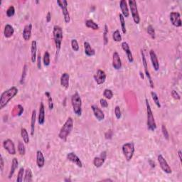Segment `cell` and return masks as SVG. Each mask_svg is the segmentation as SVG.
Returning <instances> with one entry per match:
<instances>
[{"label":"cell","mask_w":182,"mask_h":182,"mask_svg":"<svg viewBox=\"0 0 182 182\" xmlns=\"http://www.w3.org/2000/svg\"><path fill=\"white\" fill-rule=\"evenodd\" d=\"M18 88L16 87H11V88L3 92L0 97V109H3L9 102L18 93Z\"/></svg>","instance_id":"1"},{"label":"cell","mask_w":182,"mask_h":182,"mask_svg":"<svg viewBox=\"0 0 182 182\" xmlns=\"http://www.w3.org/2000/svg\"><path fill=\"white\" fill-rule=\"evenodd\" d=\"M73 128V120L72 117H68L67 120L66 121V122L64 123V125H63V127L60 129L59 134H58V137L60 140L66 141L67 138L69 134L71 132Z\"/></svg>","instance_id":"2"},{"label":"cell","mask_w":182,"mask_h":182,"mask_svg":"<svg viewBox=\"0 0 182 182\" xmlns=\"http://www.w3.org/2000/svg\"><path fill=\"white\" fill-rule=\"evenodd\" d=\"M146 107H147V128L149 130L154 132L156 129V124L154 120V117L153 116V113L151 109L150 103H149L148 100L146 98Z\"/></svg>","instance_id":"3"},{"label":"cell","mask_w":182,"mask_h":182,"mask_svg":"<svg viewBox=\"0 0 182 182\" xmlns=\"http://www.w3.org/2000/svg\"><path fill=\"white\" fill-rule=\"evenodd\" d=\"M71 103L74 113L78 116L82 115V100L78 92H76L71 97Z\"/></svg>","instance_id":"4"},{"label":"cell","mask_w":182,"mask_h":182,"mask_svg":"<svg viewBox=\"0 0 182 182\" xmlns=\"http://www.w3.org/2000/svg\"><path fill=\"white\" fill-rule=\"evenodd\" d=\"M53 33H54V39L55 45H56V51H57V53L58 54V52H59L60 49V46H61V43L63 40V29L60 26L56 25V26H54ZM57 53H56V54H57Z\"/></svg>","instance_id":"5"},{"label":"cell","mask_w":182,"mask_h":182,"mask_svg":"<svg viewBox=\"0 0 182 182\" xmlns=\"http://www.w3.org/2000/svg\"><path fill=\"white\" fill-rule=\"evenodd\" d=\"M122 152L128 162L131 161L134 153V145L132 142H128L122 146Z\"/></svg>","instance_id":"6"},{"label":"cell","mask_w":182,"mask_h":182,"mask_svg":"<svg viewBox=\"0 0 182 182\" xmlns=\"http://www.w3.org/2000/svg\"><path fill=\"white\" fill-rule=\"evenodd\" d=\"M129 5H130V8L131 10V14H132L133 20H134V23L138 24L140 21V14L138 12L137 5V2L134 0H130L129 1Z\"/></svg>","instance_id":"7"},{"label":"cell","mask_w":182,"mask_h":182,"mask_svg":"<svg viewBox=\"0 0 182 182\" xmlns=\"http://www.w3.org/2000/svg\"><path fill=\"white\" fill-rule=\"evenodd\" d=\"M57 4L62 10L63 15L64 17V20L66 23H69L70 21V17L69 12L68 10V2L66 0H58Z\"/></svg>","instance_id":"8"},{"label":"cell","mask_w":182,"mask_h":182,"mask_svg":"<svg viewBox=\"0 0 182 182\" xmlns=\"http://www.w3.org/2000/svg\"><path fill=\"white\" fill-rule=\"evenodd\" d=\"M141 55H142V63H143V66L144 68V72H145V75L147 76V77L148 78L149 83H150V87L152 88H154V82L152 81L151 76H150V72L148 70V66H147V60H146V57L145 55H144V53L142 50H141Z\"/></svg>","instance_id":"9"},{"label":"cell","mask_w":182,"mask_h":182,"mask_svg":"<svg viewBox=\"0 0 182 182\" xmlns=\"http://www.w3.org/2000/svg\"><path fill=\"white\" fill-rule=\"evenodd\" d=\"M158 162H159L160 167L162 168V169L167 174H171L172 171L171 167H169V165L168 164L167 162L166 161V159H164V156L162 154H159L158 156Z\"/></svg>","instance_id":"10"},{"label":"cell","mask_w":182,"mask_h":182,"mask_svg":"<svg viewBox=\"0 0 182 182\" xmlns=\"http://www.w3.org/2000/svg\"><path fill=\"white\" fill-rule=\"evenodd\" d=\"M3 147L9 154H11V155H14V154H16L15 145L12 142V140L7 139V140L4 141Z\"/></svg>","instance_id":"11"},{"label":"cell","mask_w":182,"mask_h":182,"mask_svg":"<svg viewBox=\"0 0 182 182\" xmlns=\"http://www.w3.org/2000/svg\"><path fill=\"white\" fill-rule=\"evenodd\" d=\"M106 157H107V152L105 151L101 152L100 155L99 156H97V157L94 158V160H93L94 166L97 168L101 167L104 164L105 159H106Z\"/></svg>","instance_id":"12"},{"label":"cell","mask_w":182,"mask_h":182,"mask_svg":"<svg viewBox=\"0 0 182 182\" xmlns=\"http://www.w3.org/2000/svg\"><path fill=\"white\" fill-rule=\"evenodd\" d=\"M170 21L173 26L176 27H181L182 25L181 17H180V14L179 12H171L169 15Z\"/></svg>","instance_id":"13"},{"label":"cell","mask_w":182,"mask_h":182,"mask_svg":"<svg viewBox=\"0 0 182 182\" xmlns=\"http://www.w3.org/2000/svg\"><path fill=\"white\" fill-rule=\"evenodd\" d=\"M66 158H67L68 161L75 164L78 167H83V163H82L81 160L80 159V158L78 157L74 152H70V153H68L67 156H66Z\"/></svg>","instance_id":"14"},{"label":"cell","mask_w":182,"mask_h":182,"mask_svg":"<svg viewBox=\"0 0 182 182\" xmlns=\"http://www.w3.org/2000/svg\"><path fill=\"white\" fill-rule=\"evenodd\" d=\"M94 79L97 85H101V84L104 83L106 81V74L105 71L102 70H97L96 74L94 76Z\"/></svg>","instance_id":"15"},{"label":"cell","mask_w":182,"mask_h":182,"mask_svg":"<svg viewBox=\"0 0 182 182\" xmlns=\"http://www.w3.org/2000/svg\"><path fill=\"white\" fill-rule=\"evenodd\" d=\"M113 66L116 70H119L122 68V62H121L120 55L116 51L114 52L113 56Z\"/></svg>","instance_id":"16"},{"label":"cell","mask_w":182,"mask_h":182,"mask_svg":"<svg viewBox=\"0 0 182 182\" xmlns=\"http://www.w3.org/2000/svg\"><path fill=\"white\" fill-rule=\"evenodd\" d=\"M92 110H93V114L95 115V117H96V119L98 121H102L105 119V115L103 113V111L99 108L96 105H92L91 106Z\"/></svg>","instance_id":"17"},{"label":"cell","mask_w":182,"mask_h":182,"mask_svg":"<svg viewBox=\"0 0 182 182\" xmlns=\"http://www.w3.org/2000/svg\"><path fill=\"white\" fill-rule=\"evenodd\" d=\"M150 58H151L152 63L154 67V69L156 71H158L159 69V60H158L157 56H156V54L153 50H151L150 51Z\"/></svg>","instance_id":"18"},{"label":"cell","mask_w":182,"mask_h":182,"mask_svg":"<svg viewBox=\"0 0 182 182\" xmlns=\"http://www.w3.org/2000/svg\"><path fill=\"white\" fill-rule=\"evenodd\" d=\"M121 46H122V49L124 50V51L126 53L129 61H130V63H133V61H134V58H133L132 54V52H131L129 44L127 42H125L122 43V45H121Z\"/></svg>","instance_id":"19"},{"label":"cell","mask_w":182,"mask_h":182,"mask_svg":"<svg viewBox=\"0 0 182 182\" xmlns=\"http://www.w3.org/2000/svg\"><path fill=\"white\" fill-rule=\"evenodd\" d=\"M31 30H32V25L31 23L26 25L23 31V38L25 41H29L31 36Z\"/></svg>","instance_id":"20"},{"label":"cell","mask_w":182,"mask_h":182,"mask_svg":"<svg viewBox=\"0 0 182 182\" xmlns=\"http://www.w3.org/2000/svg\"><path fill=\"white\" fill-rule=\"evenodd\" d=\"M69 80L70 75L67 73H64L62 74L60 77V85L62 87L65 88L66 89H68L69 87Z\"/></svg>","instance_id":"21"},{"label":"cell","mask_w":182,"mask_h":182,"mask_svg":"<svg viewBox=\"0 0 182 182\" xmlns=\"http://www.w3.org/2000/svg\"><path fill=\"white\" fill-rule=\"evenodd\" d=\"M31 60L32 63H36V51H37V42L36 41H32L31 47Z\"/></svg>","instance_id":"22"},{"label":"cell","mask_w":182,"mask_h":182,"mask_svg":"<svg viewBox=\"0 0 182 182\" xmlns=\"http://www.w3.org/2000/svg\"><path fill=\"white\" fill-rule=\"evenodd\" d=\"M120 7L121 9V11H122V14L123 15V17L127 18L130 16V12H129V9H128V5H127V2L125 0H122L120 1Z\"/></svg>","instance_id":"23"},{"label":"cell","mask_w":182,"mask_h":182,"mask_svg":"<svg viewBox=\"0 0 182 182\" xmlns=\"http://www.w3.org/2000/svg\"><path fill=\"white\" fill-rule=\"evenodd\" d=\"M36 164L39 168H42L45 164L44 156L40 150L37 151L36 153Z\"/></svg>","instance_id":"24"},{"label":"cell","mask_w":182,"mask_h":182,"mask_svg":"<svg viewBox=\"0 0 182 182\" xmlns=\"http://www.w3.org/2000/svg\"><path fill=\"white\" fill-rule=\"evenodd\" d=\"M45 122V110L44 103H41L40 107H39V125H44Z\"/></svg>","instance_id":"25"},{"label":"cell","mask_w":182,"mask_h":182,"mask_svg":"<svg viewBox=\"0 0 182 182\" xmlns=\"http://www.w3.org/2000/svg\"><path fill=\"white\" fill-rule=\"evenodd\" d=\"M84 51H85L86 56H93L95 54V50L92 48L91 44L87 42L84 43Z\"/></svg>","instance_id":"26"},{"label":"cell","mask_w":182,"mask_h":182,"mask_svg":"<svg viewBox=\"0 0 182 182\" xmlns=\"http://www.w3.org/2000/svg\"><path fill=\"white\" fill-rule=\"evenodd\" d=\"M14 34V29L13 26L10 24H6L5 30H4V35L6 38H10L13 36Z\"/></svg>","instance_id":"27"},{"label":"cell","mask_w":182,"mask_h":182,"mask_svg":"<svg viewBox=\"0 0 182 182\" xmlns=\"http://www.w3.org/2000/svg\"><path fill=\"white\" fill-rule=\"evenodd\" d=\"M19 166V162L17 158H14L12 159V162H11V169L9 174V179H11L12 177V176L14 174L16 169L18 168Z\"/></svg>","instance_id":"28"},{"label":"cell","mask_w":182,"mask_h":182,"mask_svg":"<svg viewBox=\"0 0 182 182\" xmlns=\"http://www.w3.org/2000/svg\"><path fill=\"white\" fill-rule=\"evenodd\" d=\"M36 110H34L32 111V115H31V134L34 135V128H35V123H36Z\"/></svg>","instance_id":"29"},{"label":"cell","mask_w":182,"mask_h":182,"mask_svg":"<svg viewBox=\"0 0 182 182\" xmlns=\"http://www.w3.org/2000/svg\"><path fill=\"white\" fill-rule=\"evenodd\" d=\"M33 181V174L32 171L30 168H27L26 171H25L24 174V179H23V181L24 182H31Z\"/></svg>","instance_id":"30"},{"label":"cell","mask_w":182,"mask_h":182,"mask_svg":"<svg viewBox=\"0 0 182 182\" xmlns=\"http://www.w3.org/2000/svg\"><path fill=\"white\" fill-rule=\"evenodd\" d=\"M85 26H87L88 28L92 29H93V30H98L99 29L98 25L93 20H92V19H88V20L85 21Z\"/></svg>","instance_id":"31"},{"label":"cell","mask_w":182,"mask_h":182,"mask_svg":"<svg viewBox=\"0 0 182 182\" xmlns=\"http://www.w3.org/2000/svg\"><path fill=\"white\" fill-rule=\"evenodd\" d=\"M21 135L22 137L24 143L28 144L29 142V137L27 130L25 128H22L21 130Z\"/></svg>","instance_id":"32"},{"label":"cell","mask_w":182,"mask_h":182,"mask_svg":"<svg viewBox=\"0 0 182 182\" xmlns=\"http://www.w3.org/2000/svg\"><path fill=\"white\" fill-rule=\"evenodd\" d=\"M18 151L20 155L23 156L26 154V148H25L24 144H23V142H21L19 141L18 144Z\"/></svg>","instance_id":"33"},{"label":"cell","mask_w":182,"mask_h":182,"mask_svg":"<svg viewBox=\"0 0 182 182\" xmlns=\"http://www.w3.org/2000/svg\"><path fill=\"white\" fill-rule=\"evenodd\" d=\"M113 38L114 39L115 42H120L122 41V36H121L120 32L119 30H116L114 31L113 34Z\"/></svg>","instance_id":"34"},{"label":"cell","mask_w":182,"mask_h":182,"mask_svg":"<svg viewBox=\"0 0 182 182\" xmlns=\"http://www.w3.org/2000/svg\"><path fill=\"white\" fill-rule=\"evenodd\" d=\"M119 17H120V23H121V27H122V33H123V34H126L127 29H126V26H125V17H123V15L122 14H120Z\"/></svg>","instance_id":"35"},{"label":"cell","mask_w":182,"mask_h":182,"mask_svg":"<svg viewBox=\"0 0 182 182\" xmlns=\"http://www.w3.org/2000/svg\"><path fill=\"white\" fill-rule=\"evenodd\" d=\"M43 60H44V64L45 66H48L50 65V54L48 51L44 53Z\"/></svg>","instance_id":"36"},{"label":"cell","mask_w":182,"mask_h":182,"mask_svg":"<svg viewBox=\"0 0 182 182\" xmlns=\"http://www.w3.org/2000/svg\"><path fill=\"white\" fill-rule=\"evenodd\" d=\"M151 95H152V99H153L154 103H155L156 106L159 107V108H160V107H161V104H160V103H159V97H158V95H156V93H154V92H152Z\"/></svg>","instance_id":"37"},{"label":"cell","mask_w":182,"mask_h":182,"mask_svg":"<svg viewBox=\"0 0 182 182\" xmlns=\"http://www.w3.org/2000/svg\"><path fill=\"white\" fill-rule=\"evenodd\" d=\"M103 41H104V44L106 46L108 44V28L106 24L105 25V30L103 33Z\"/></svg>","instance_id":"38"},{"label":"cell","mask_w":182,"mask_h":182,"mask_svg":"<svg viewBox=\"0 0 182 182\" xmlns=\"http://www.w3.org/2000/svg\"><path fill=\"white\" fill-rule=\"evenodd\" d=\"M147 31L148 34L151 36L152 39H155V31H154V27L152 26V25H149V26H147Z\"/></svg>","instance_id":"39"},{"label":"cell","mask_w":182,"mask_h":182,"mask_svg":"<svg viewBox=\"0 0 182 182\" xmlns=\"http://www.w3.org/2000/svg\"><path fill=\"white\" fill-rule=\"evenodd\" d=\"M103 96H104L106 99H108V100L112 99L113 97V91L110 89H105L104 91V93H103Z\"/></svg>","instance_id":"40"},{"label":"cell","mask_w":182,"mask_h":182,"mask_svg":"<svg viewBox=\"0 0 182 182\" xmlns=\"http://www.w3.org/2000/svg\"><path fill=\"white\" fill-rule=\"evenodd\" d=\"M23 174H24V169H23V168H21L19 171L18 176H17V182H21L23 181Z\"/></svg>","instance_id":"41"},{"label":"cell","mask_w":182,"mask_h":182,"mask_svg":"<svg viewBox=\"0 0 182 182\" xmlns=\"http://www.w3.org/2000/svg\"><path fill=\"white\" fill-rule=\"evenodd\" d=\"M71 47L72 49H73L74 51H78V50H79V45H78V43L76 39H72Z\"/></svg>","instance_id":"42"},{"label":"cell","mask_w":182,"mask_h":182,"mask_svg":"<svg viewBox=\"0 0 182 182\" xmlns=\"http://www.w3.org/2000/svg\"><path fill=\"white\" fill-rule=\"evenodd\" d=\"M15 14V9L14 7V6H10L7 10V16L8 17H11L14 15Z\"/></svg>","instance_id":"43"},{"label":"cell","mask_w":182,"mask_h":182,"mask_svg":"<svg viewBox=\"0 0 182 182\" xmlns=\"http://www.w3.org/2000/svg\"><path fill=\"white\" fill-rule=\"evenodd\" d=\"M162 134H163L164 138H165L167 140H169V132H168V131H167V127H166L164 125H162Z\"/></svg>","instance_id":"44"},{"label":"cell","mask_w":182,"mask_h":182,"mask_svg":"<svg viewBox=\"0 0 182 182\" xmlns=\"http://www.w3.org/2000/svg\"><path fill=\"white\" fill-rule=\"evenodd\" d=\"M46 95L48 96V107H49V109L50 110H53V108H54V103H53V100H52V97H51L50 95V93H46Z\"/></svg>","instance_id":"45"},{"label":"cell","mask_w":182,"mask_h":182,"mask_svg":"<svg viewBox=\"0 0 182 182\" xmlns=\"http://www.w3.org/2000/svg\"><path fill=\"white\" fill-rule=\"evenodd\" d=\"M26 73H27V66L25 65L23 66V72H22V76H21V83H23V81H24L25 78L26 76Z\"/></svg>","instance_id":"46"},{"label":"cell","mask_w":182,"mask_h":182,"mask_svg":"<svg viewBox=\"0 0 182 182\" xmlns=\"http://www.w3.org/2000/svg\"><path fill=\"white\" fill-rule=\"evenodd\" d=\"M115 116H116L117 119H120L121 117V110H120V107L119 106H116L115 108Z\"/></svg>","instance_id":"47"},{"label":"cell","mask_w":182,"mask_h":182,"mask_svg":"<svg viewBox=\"0 0 182 182\" xmlns=\"http://www.w3.org/2000/svg\"><path fill=\"white\" fill-rule=\"evenodd\" d=\"M100 103L101 107H103V108H106V107H107V106H108V103H107L105 99L102 98L100 100Z\"/></svg>","instance_id":"48"},{"label":"cell","mask_w":182,"mask_h":182,"mask_svg":"<svg viewBox=\"0 0 182 182\" xmlns=\"http://www.w3.org/2000/svg\"><path fill=\"white\" fill-rule=\"evenodd\" d=\"M171 96L176 100H180V99H181V97H180L179 94L175 91H171Z\"/></svg>","instance_id":"49"},{"label":"cell","mask_w":182,"mask_h":182,"mask_svg":"<svg viewBox=\"0 0 182 182\" xmlns=\"http://www.w3.org/2000/svg\"><path fill=\"white\" fill-rule=\"evenodd\" d=\"M42 57H41V54H39L38 55V60H37V67H38L39 69H41L42 68Z\"/></svg>","instance_id":"50"},{"label":"cell","mask_w":182,"mask_h":182,"mask_svg":"<svg viewBox=\"0 0 182 182\" xmlns=\"http://www.w3.org/2000/svg\"><path fill=\"white\" fill-rule=\"evenodd\" d=\"M4 166H5V163H4V159L2 156H1V157H0V170H1V171H3L4 169Z\"/></svg>","instance_id":"51"},{"label":"cell","mask_w":182,"mask_h":182,"mask_svg":"<svg viewBox=\"0 0 182 182\" xmlns=\"http://www.w3.org/2000/svg\"><path fill=\"white\" fill-rule=\"evenodd\" d=\"M51 20V12H48L46 16L47 22H50Z\"/></svg>","instance_id":"52"},{"label":"cell","mask_w":182,"mask_h":182,"mask_svg":"<svg viewBox=\"0 0 182 182\" xmlns=\"http://www.w3.org/2000/svg\"><path fill=\"white\" fill-rule=\"evenodd\" d=\"M178 155H179V159H180V161L181 162V160H182V159H181V150H179V152H178Z\"/></svg>","instance_id":"53"},{"label":"cell","mask_w":182,"mask_h":182,"mask_svg":"<svg viewBox=\"0 0 182 182\" xmlns=\"http://www.w3.org/2000/svg\"><path fill=\"white\" fill-rule=\"evenodd\" d=\"M113 181V180L112 179H104V180H103V181Z\"/></svg>","instance_id":"54"}]
</instances>
